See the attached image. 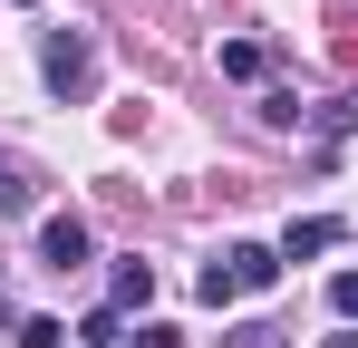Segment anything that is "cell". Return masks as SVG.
I'll return each mask as SVG.
<instances>
[{"mask_svg":"<svg viewBox=\"0 0 358 348\" xmlns=\"http://www.w3.org/2000/svg\"><path fill=\"white\" fill-rule=\"evenodd\" d=\"M145 300H155V261H117V271H107V310H145Z\"/></svg>","mask_w":358,"mask_h":348,"instance_id":"cell-4","label":"cell"},{"mask_svg":"<svg viewBox=\"0 0 358 348\" xmlns=\"http://www.w3.org/2000/svg\"><path fill=\"white\" fill-rule=\"evenodd\" d=\"M329 310H339V329H358V271H339V281H329Z\"/></svg>","mask_w":358,"mask_h":348,"instance_id":"cell-8","label":"cell"},{"mask_svg":"<svg viewBox=\"0 0 358 348\" xmlns=\"http://www.w3.org/2000/svg\"><path fill=\"white\" fill-rule=\"evenodd\" d=\"M0 213H29V184L20 174H0Z\"/></svg>","mask_w":358,"mask_h":348,"instance_id":"cell-11","label":"cell"},{"mask_svg":"<svg viewBox=\"0 0 358 348\" xmlns=\"http://www.w3.org/2000/svg\"><path fill=\"white\" fill-rule=\"evenodd\" d=\"M39 261H49V271H78V261H87V223H78V213H49V223H39Z\"/></svg>","mask_w":358,"mask_h":348,"instance_id":"cell-3","label":"cell"},{"mask_svg":"<svg viewBox=\"0 0 358 348\" xmlns=\"http://www.w3.org/2000/svg\"><path fill=\"white\" fill-rule=\"evenodd\" d=\"M223 348H281V329H262V319H252V329H233Z\"/></svg>","mask_w":358,"mask_h":348,"instance_id":"cell-10","label":"cell"},{"mask_svg":"<svg viewBox=\"0 0 358 348\" xmlns=\"http://www.w3.org/2000/svg\"><path fill=\"white\" fill-rule=\"evenodd\" d=\"M20 348H68V329L59 319H20Z\"/></svg>","mask_w":358,"mask_h":348,"instance_id":"cell-9","label":"cell"},{"mask_svg":"<svg viewBox=\"0 0 358 348\" xmlns=\"http://www.w3.org/2000/svg\"><path fill=\"white\" fill-rule=\"evenodd\" d=\"M20 10H29V0H20Z\"/></svg>","mask_w":358,"mask_h":348,"instance_id":"cell-12","label":"cell"},{"mask_svg":"<svg viewBox=\"0 0 358 348\" xmlns=\"http://www.w3.org/2000/svg\"><path fill=\"white\" fill-rule=\"evenodd\" d=\"M329 242H339V223H329V213H310V223L281 232V261H310V252H329Z\"/></svg>","mask_w":358,"mask_h":348,"instance_id":"cell-5","label":"cell"},{"mask_svg":"<svg viewBox=\"0 0 358 348\" xmlns=\"http://www.w3.org/2000/svg\"><path fill=\"white\" fill-rule=\"evenodd\" d=\"M39 78H49L59 97H87V78H97V49H87L78 29H49V49H39Z\"/></svg>","mask_w":358,"mask_h":348,"instance_id":"cell-2","label":"cell"},{"mask_svg":"<svg viewBox=\"0 0 358 348\" xmlns=\"http://www.w3.org/2000/svg\"><path fill=\"white\" fill-rule=\"evenodd\" d=\"M78 339H87V348H136V329H126L117 310H87V319H78Z\"/></svg>","mask_w":358,"mask_h":348,"instance_id":"cell-6","label":"cell"},{"mask_svg":"<svg viewBox=\"0 0 358 348\" xmlns=\"http://www.w3.org/2000/svg\"><path fill=\"white\" fill-rule=\"evenodd\" d=\"M262 68H271V58L252 49V39H223V78H262Z\"/></svg>","mask_w":358,"mask_h":348,"instance_id":"cell-7","label":"cell"},{"mask_svg":"<svg viewBox=\"0 0 358 348\" xmlns=\"http://www.w3.org/2000/svg\"><path fill=\"white\" fill-rule=\"evenodd\" d=\"M271 281H281V252H271V242H233L223 261H203V281H194V290L223 310V300H262Z\"/></svg>","mask_w":358,"mask_h":348,"instance_id":"cell-1","label":"cell"}]
</instances>
